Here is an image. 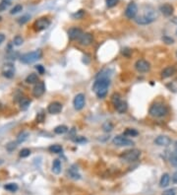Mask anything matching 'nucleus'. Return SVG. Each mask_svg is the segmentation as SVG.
I'll list each match as a JSON object with an SVG mask.
<instances>
[{"label":"nucleus","mask_w":177,"mask_h":195,"mask_svg":"<svg viewBox=\"0 0 177 195\" xmlns=\"http://www.w3.org/2000/svg\"><path fill=\"white\" fill-rule=\"evenodd\" d=\"M160 12L164 15V16H166V17H169V16H171L173 14V6L171 4H169V3H165V4H163L160 6Z\"/></svg>","instance_id":"nucleus-17"},{"label":"nucleus","mask_w":177,"mask_h":195,"mask_svg":"<svg viewBox=\"0 0 177 195\" xmlns=\"http://www.w3.org/2000/svg\"><path fill=\"white\" fill-rule=\"evenodd\" d=\"M176 56H177V51H176Z\"/></svg>","instance_id":"nucleus-51"},{"label":"nucleus","mask_w":177,"mask_h":195,"mask_svg":"<svg viewBox=\"0 0 177 195\" xmlns=\"http://www.w3.org/2000/svg\"><path fill=\"white\" fill-rule=\"evenodd\" d=\"M150 115L154 117H162L167 115L168 110L165 105L161 103H155L150 108Z\"/></svg>","instance_id":"nucleus-2"},{"label":"nucleus","mask_w":177,"mask_h":195,"mask_svg":"<svg viewBox=\"0 0 177 195\" xmlns=\"http://www.w3.org/2000/svg\"><path fill=\"white\" fill-rule=\"evenodd\" d=\"M36 70H37V72H39L40 74H43L44 73V71H45V70H44V68H43V66L42 65H36Z\"/></svg>","instance_id":"nucleus-46"},{"label":"nucleus","mask_w":177,"mask_h":195,"mask_svg":"<svg viewBox=\"0 0 177 195\" xmlns=\"http://www.w3.org/2000/svg\"><path fill=\"white\" fill-rule=\"evenodd\" d=\"M103 129L104 132H110L113 130V124L110 121H106L103 125Z\"/></svg>","instance_id":"nucleus-32"},{"label":"nucleus","mask_w":177,"mask_h":195,"mask_svg":"<svg viewBox=\"0 0 177 195\" xmlns=\"http://www.w3.org/2000/svg\"><path fill=\"white\" fill-rule=\"evenodd\" d=\"M176 23H177V20H176Z\"/></svg>","instance_id":"nucleus-53"},{"label":"nucleus","mask_w":177,"mask_h":195,"mask_svg":"<svg viewBox=\"0 0 177 195\" xmlns=\"http://www.w3.org/2000/svg\"><path fill=\"white\" fill-rule=\"evenodd\" d=\"M156 13H155L154 10H148L146 11V13H144L143 15L139 16L135 19V21L139 25H149L151 23H153L154 21L156 20Z\"/></svg>","instance_id":"nucleus-4"},{"label":"nucleus","mask_w":177,"mask_h":195,"mask_svg":"<svg viewBox=\"0 0 177 195\" xmlns=\"http://www.w3.org/2000/svg\"><path fill=\"white\" fill-rule=\"evenodd\" d=\"M26 82L28 84H36L39 82V76L35 73H31L26 78Z\"/></svg>","instance_id":"nucleus-23"},{"label":"nucleus","mask_w":177,"mask_h":195,"mask_svg":"<svg viewBox=\"0 0 177 195\" xmlns=\"http://www.w3.org/2000/svg\"><path fill=\"white\" fill-rule=\"evenodd\" d=\"M68 175L72 179H75V180H78L81 178V174L79 173L78 172V168L76 167L75 165H73L70 168H69L68 171Z\"/></svg>","instance_id":"nucleus-18"},{"label":"nucleus","mask_w":177,"mask_h":195,"mask_svg":"<svg viewBox=\"0 0 177 195\" xmlns=\"http://www.w3.org/2000/svg\"><path fill=\"white\" fill-rule=\"evenodd\" d=\"M20 157L21 158H27V157H29L31 155V150L28 149V148H24L20 151Z\"/></svg>","instance_id":"nucleus-34"},{"label":"nucleus","mask_w":177,"mask_h":195,"mask_svg":"<svg viewBox=\"0 0 177 195\" xmlns=\"http://www.w3.org/2000/svg\"><path fill=\"white\" fill-rule=\"evenodd\" d=\"M122 54L124 56H126V57H129V56L131 55V50L129 48H123L122 49Z\"/></svg>","instance_id":"nucleus-44"},{"label":"nucleus","mask_w":177,"mask_h":195,"mask_svg":"<svg viewBox=\"0 0 177 195\" xmlns=\"http://www.w3.org/2000/svg\"><path fill=\"white\" fill-rule=\"evenodd\" d=\"M1 19H2V18H1V16H0V21H1Z\"/></svg>","instance_id":"nucleus-50"},{"label":"nucleus","mask_w":177,"mask_h":195,"mask_svg":"<svg viewBox=\"0 0 177 195\" xmlns=\"http://www.w3.org/2000/svg\"><path fill=\"white\" fill-rule=\"evenodd\" d=\"M119 2V0H106V6L108 8H112Z\"/></svg>","instance_id":"nucleus-38"},{"label":"nucleus","mask_w":177,"mask_h":195,"mask_svg":"<svg viewBox=\"0 0 177 195\" xmlns=\"http://www.w3.org/2000/svg\"><path fill=\"white\" fill-rule=\"evenodd\" d=\"M171 179H172V181L174 182V183H177V172H175V173L172 174Z\"/></svg>","instance_id":"nucleus-47"},{"label":"nucleus","mask_w":177,"mask_h":195,"mask_svg":"<svg viewBox=\"0 0 177 195\" xmlns=\"http://www.w3.org/2000/svg\"><path fill=\"white\" fill-rule=\"evenodd\" d=\"M135 68L136 70L141 72V73H146L148 71H150L151 69V64L150 62H148L147 60H144V59H139L136 61L135 63Z\"/></svg>","instance_id":"nucleus-9"},{"label":"nucleus","mask_w":177,"mask_h":195,"mask_svg":"<svg viewBox=\"0 0 177 195\" xmlns=\"http://www.w3.org/2000/svg\"><path fill=\"white\" fill-rule=\"evenodd\" d=\"M5 41V36L3 34H0V45Z\"/></svg>","instance_id":"nucleus-48"},{"label":"nucleus","mask_w":177,"mask_h":195,"mask_svg":"<svg viewBox=\"0 0 177 195\" xmlns=\"http://www.w3.org/2000/svg\"><path fill=\"white\" fill-rule=\"evenodd\" d=\"M93 35L90 33H86L82 35V37L79 39V43L83 46H88L93 43Z\"/></svg>","instance_id":"nucleus-13"},{"label":"nucleus","mask_w":177,"mask_h":195,"mask_svg":"<svg viewBox=\"0 0 177 195\" xmlns=\"http://www.w3.org/2000/svg\"><path fill=\"white\" fill-rule=\"evenodd\" d=\"M23 42H24V39H23L21 36H16L14 37V40H13V43H14L15 46H22Z\"/></svg>","instance_id":"nucleus-33"},{"label":"nucleus","mask_w":177,"mask_h":195,"mask_svg":"<svg viewBox=\"0 0 177 195\" xmlns=\"http://www.w3.org/2000/svg\"><path fill=\"white\" fill-rule=\"evenodd\" d=\"M4 188L6 190L10 191V192H16L19 187L16 183H8V184L4 185Z\"/></svg>","instance_id":"nucleus-30"},{"label":"nucleus","mask_w":177,"mask_h":195,"mask_svg":"<svg viewBox=\"0 0 177 195\" xmlns=\"http://www.w3.org/2000/svg\"><path fill=\"white\" fill-rule=\"evenodd\" d=\"M124 136H130V137H136L139 135V132L136 130V129H133V128H127L123 133Z\"/></svg>","instance_id":"nucleus-27"},{"label":"nucleus","mask_w":177,"mask_h":195,"mask_svg":"<svg viewBox=\"0 0 177 195\" xmlns=\"http://www.w3.org/2000/svg\"><path fill=\"white\" fill-rule=\"evenodd\" d=\"M116 110L119 112V114H124V112L127 110L128 109V105H127V103L126 102H123V100H121L116 106H115Z\"/></svg>","instance_id":"nucleus-24"},{"label":"nucleus","mask_w":177,"mask_h":195,"mask_svg":"<svg viewBox=\"0 0 177 195\" xmlns=\"http://www.w3.org/2000/svg\"><path fill=\"white\" fill-rule=\"evenodd\" d=\"M170 163H171L172 166L177 167V153L170 157Z\"/></svg>","instance_id":"nucleus-43"},{"label":"nucleus","mask_w":177,"mask_h":195,"mask_svg":"<svg viewBox=\"0 0 177 195\" xmlns=\"http://www.w3.org/2000/svg\"><path fill=\"white\" fill-rule=\"evenodd\" d=\"M52 172L55 174H59L61 173V162L59 160H54L52 163Z\"/></svg>","instance_id":"nucleus-22"},{"label":"nucleus","mask_w":177,"mask_h":195,"mask_svg":"<svg viewBox=\"0 0 177 195\" xmlns=\"http://www.w3.org/2000/svg\"><path fill=\"white\" fill-rule=\"evenodd\" d=\"M169 181H170V177L168 173H163L162 177L160 178V187H167L168 184H169Z\"/></svg>","instance_id":"nucleus-21"},{"label":"nucleus","mask_w":177,"mask_h":195,"mask_svg":"<svg viewBox=\"0 0 177 195\" xmlns=\"http://www.w3.org/2000/svg\"><path fill=\"white\" fill-rule=\"evenodd\" d=\"M112 143L114 144L115 146L118 147H128V146H133L134 145V142L132 140L128 139V138L124 137V135H117L113 138Z\"/></svg>","instance_id":"nucleus-6"},{"label":"nucleus","mask_w":177,"mask_h":195,"mask_svg":"<svg viewBox=\"0 0 177 195\" xmlns=\"http://www.w3.org/2000/svg\"><path fill=\"white\" fill-rule=\"evenodd\" d=\"M85 16V11L84 10H79L76 12L75 14H73V18L75 19H82Z\"/></svg>","instance_id":"nucleus-36"},{"label":"nucleus","mask_w":177,"mask_h":195,"mask_svg":"<svg viewBox=\"0 0 177 195\" xmlns=\"http://www.w3.org/2000/svg\"><path fill=\"white\" fill-rule=\"evenodd\" d=\"M162 195H176V189L175 188H169V189L163 191Z\"/></svg>","instance_id":"nucleus-41"},{"label":"nucleus","mask_w":177,"mask_h":195,"mask_svg":"<svg viewBox=\"0 0 177 195\" xmlns=\"http://www.w3.org/2000/svg\"><path fill=\"white\" fill-rule=\"evenodd\" d=\"M36 120L37 123H41V122L44 121V115L42 114V112H40V114H37Z\"/></svg>","instance_id":"nucleus-42"},{"label":"nucleus","mask_w":177,"mask_h":195,"mask_svg":"<svg viewBox=\"0 0 177 195\" xmlns=\"http://www.w3.org/2000/svg\"><path fill=\"white\" fill-rule=\"evenodd\" d=\"M85 104H86V97L84 94H78V95L74 98L73 105H74V108L76 110H83L85 106Z\"/></svg>","instance_id":"nucleus-8"},{"label":"nucleus","mask_w":177,"mask_h":195,"mask_svg":"<svg viewBox=\"0 0 177 195\" xmlns=\"http://www.w3.org/2000/svg\"><path fill=\"white\" fill-rule=\"evenodd\" d=\"M28 137H29V133L28 132H22V133H20L18 135V138H17V143L18 144H21L23 142H25L27 139H28Z\"/></svg>","instance_id":"nucleus-28"},{"label":"nucleus","mask_w":177,"mask_h":195,"mask_svg":"<svg viewBox=\"0 0 177 195\" xmlns=\"http://www.w3.org/2000/svg\"><path fill=\"white\" fill-rule=\"evenodd\" d=\"M83 31L79 28H71L68 31V37L71 41H75V40H79L80 37L83 35Z\"/></svg>","instance_id":"nucleus-16"},{"label":"nucleus","mask_w":177,"mask_h":195,"mask_svg":"<svg viewBox=\"0 0 177 195\" xmlns=\"http://www.w3.org/2000/svg\"><path fill=\"white\" fill-rule=\"evenodd\" d=\"M29 19H30V16L29 15H25V16H23V17L18 19V23L19 24H25V23H27L29 21Z\"/></svg>","instance_id":"nucleus-40"},{"label":"nucleus","mask_w":177,"mask_h":195,"mask_svg":"<svg viewBox=\"0 0 177 195\" xmlns=\"http://www.w3.org/2000/svg\"><path fill=\"white\" fill-rule=\"evenodd\" d=\"M31 105V100L27 97H23L20 100V108L22 110H26L29 109V106Z\"/></svg>","instance_id":"nucleus-20"},{"label":"nucleus","mask_w":177,"mask_h":195,"mask_svg":"<svg viewBox=\"0 0 177 195\" xmlns=\"http://www.w3.org/2000/svg\"><path fill=\"white\" fill-rule=\"evenodd\" d=\"M2 75L4 77L11 79L14 77L15 75V68L12 64H5L2 69Z\"/></svg>","instance_id":"nucleus-15"},{"label":"nucleus","mask_w":177,"mask_h":195,"mask_svg":"<svg viewBox=\"0 0 177 195\" xmlns=\"http://www.w3.org/2000/svg\"><path fill=\"white\" fill-rule=\"evenodd\" d=\"M68 131V127L66 126V125H58V126H56L54 128V132L56 134H65L66 132Z\"/></svg>","instance_id":"nucleus-26"},{"label":"nucleus","mask_w":177,"mask_h":195,"mask_svg":"<svg viewBox=\"0 0 177 195\" xmlns=\"http://www.w3.org/2000/svg\"><path fill=\"white\" fill-rule=\"evenodd\" d=\"M23 10V7H22V5H16L15 7L12 9L11 11H10V13L12 14V15H14V14H17V13H19V12H21Z\"/></svg>","instance_id":"nucleus-37"},{"label":"nucleus","mask_w":177,"mask_h":195,"mask_svg":"<svg viewBox=\"0 0 177 195\" xmlns=\"http://www.w3.org/2000/svg\"><path fill=\"white\" fill-rule=\"evenodd\" d=\"M162 41L166 43V45H172V43L174 42V40L172 39V37H167V36H165V37H162Z\"/></svg>","instance_id":"nucleus-39"},{"label":"nucleus","mask_w":177,"mask_h":195,"mask_svg":"<svg viewBox=\"0 0 177 195\" xmlns=\"http://www.w3.org/2000/svg\"><path fill=\"white\" fill-rule=\"evenodd\" d=\"M63 109V106L60 103L58 102H53L51 103L49 105H48V108H47V111L49 112L50 115H58L61 112Z\"/></svg>","instance_id":"nucleus-14"},{"label":"nucleus","mask_w":177,"mask_h":195,"mask_svg":"<svg viewBox=\"0 0 177 195\" xmlns=\"http://www.w3.org/2000/svg\"><path fill=\"white\" fill-rule=\"evenodd\" d=\"M110 84V81L108 78L106 77H98L97 81L94 82V84L93 86V90L96 93V95L98 98L103 99L106 96L107 94V89Z\"/></svg>","instance_id":"nucleus-1"},{"label":"nucleus","mask_w":177,"mask_h":195,"mask_svg":"<svg viewBox=\"0 0 177 195\" xmlns=\"http://www.w3.org/2000/svg\"><path fill=\"white\" fill-rule=\"evenodd\" d=\"M138 7L135 2H130L127 6V8L125 10V15L128 19H134L137 15Z\"/></svg>","instance_id":"nucleus-10"},{"label":"nucleus","mask_w":177,"mask_h":195,"mask_svg":"<svg viewBox=\"0 0 177 195\" xmlns=\"http://www.w3.org/2000/svg\"><path fill=\"white\" fill-rule=\"evenodd\" d=\"M17 146H18L17 142H10L6 145V149H7L9 152H12V151H14L17 148Z\"/></svg>","instance_id":"nucleus-35"},{"label":"nucleus","mask_w":177,"mask_h":195,"mask_svg":"<svg viewBox=\"0 0 177 195\" xmlns=\"http://www.w3.org/2000/svg\"><path fill=\"white\" fill-rule=\"evenodd\" d=\"M41 56H42L41 50L37 49V50H35V51H31V52H27V53L23 54L20 57V60L22 63L31 64V63H34V62L41 59Z\"/></svg>","instance_id":"nucleus-3"},{"label":"nucleus","mask_w":177,"mask_h":195,"mask_svg":"<svg viewBox=\"0 0 177 195\" xmlns=\"http://www.w3.org/2000/svg\"><path fill=\"white\" fill-rule=\"evenodd\" d=\"M50 24H51V22H50L49 19L45 18V17H42V18H40L37 19V20L34 23V29L36 32H41V31H43L47 29Z\"/></svg>","instance_id":"nucleus-7"},{"label":"nucleus","mask_w":177,"mask_h":195,"mask_svg":"<svg viewBox=\"0 0 177 195\" xmlns=\"http://www.w3.org/2000/svg\"><path fill=\"white\" fill-rule=\"evenodd\" d=\"M175 151H176V153H177V142L175 143Z\"/></svg>","instance_id":"nucleus-49"},{"label":"nucleus","mask_w":177,"mask_h":195,"mask_svg":"<svg viewBox=\"0 0 177 195\" xmlns=\"http://www.w3.org/2000/svg\"><path fill=\"white\" fill-rule=\"evenodd\" d=\"M141 156V152L140 150L138 149H131V150H127L124 151L121 154H120V159L124 162H128V163H132L135 162L139 159V157Z\"/></svg>","instance_id":"nucleus-5"},{"label":"nucleus","mask_w":177,"mask_h":195,"mask_svg":"<svg viewBox=\"0 0 177 195\" xmlns=\"http://www.w3.org/2000/svg\"><path fill=\"white\" fill-rule=\"evenodd\" d=\"M175 73V68L174 66H168V67H165L161 71V78L165 79V78H169L171 77L172 75Z\"/></svg>","instance_id":"nucleus-19"},{"label":"nucleus","mask_w":177,"mask_h":195,"mask_svg":"<svg viewBox=\"0 0 177 195\" xmlns=\"http://www.w3.org/2000/svg\"><path fill=\"white\" fill-rule=\"evenodd\" d=\"M48 150H49V152L50 153H53V154H59V153H61L62 151H63V148L60 146V145H58V144H54V145H51L49 148H48Z\"/></svg>","instance_id":"nucleus-25"},{"label":"nucleus","mask_w":177,"mask_h":195,"mask_svg":"<svg viewBox=\"0 0 177 195\" xmlns=\"http://www.w3.org/2000/svg\"><path fill=\"white\" fill-rule=\"evenodd\" d=\"M176 34H177V31H176Z\"/></svg>","instance_id":"nucleus-52"},{"label":"nucleus","mask_w":177,"mask_h":195,"mask_svg":"<svg viewBox=\"0 0 177 195\" xmlns=\"http://www.w3.org/2000/svg\"><path fill=\"white\" fill-rule=\"evenodd\" d=\"M120 102H121V97H120V95L118 93H114L111 96V103H112V105L114 106H116Z\"/></svg>","instance_id":"nucleus-29"},{"label":"nucleus","mask_w":177,"mask_h":195,"mask_svg":"<svg viewBox=\"0 0 177 195\" xmlns=\"http://www.w3.org/2000/svg\"><path fill=\"white\" fill-rule=\"evenodd\" d=\"M10 5H11V2L8 1V0H2V1L0 2V12L5 11Z\"/></svg>","instance_id":"nucleus-31"},{"label":"nucleus","mask_w":177,"mask_h":195,"mask_svg":"<svg viewBox=\"0 0 177 195\" xmlns=\"http://www.w3.org/2000/svg\"><path fill=\"white\" fill-rule=\"evenodd\" d=\"M155 145H157V146H160V147H167V146L170 145V144H171V139H170L168 136L160 135V136L155 138Z\"/></svg>","instance_id":"nucleus-12"},{"label":"nucleus","mask_w":177,"mask_h":195,"mask_svg":"<svg viewBox=\"0 0 177 195\" xmlns=\"http://www.w3.org/2000/svg\"><path fill=\"white\" fill-rule=\"evenodd\" d=\"M44 92H45V85H44L43 82L39 81L33 89V96L35 98H40L43 95Z\"/></svg>","instance_id":"nucleus-11"},{"label":"nucleus","mask_w":177,"mask_h":195,"mask_svg":"<svg viewBox=\"0 0 177 195\" xmlns=\"http://www.w3.org/2000/svg\"><path fill=\"white\" fill-rule=\"evenodd\" d=\"M74 141L77 142V143H83V142H86V138L84 137H81V136H77V138H74Z\"/></svg>","instance_id":"nucleus-45"}]
</instances>
